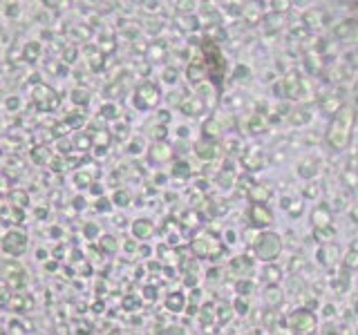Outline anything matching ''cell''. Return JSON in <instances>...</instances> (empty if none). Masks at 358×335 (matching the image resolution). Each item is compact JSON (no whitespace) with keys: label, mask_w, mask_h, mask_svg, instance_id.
I'll use <instances>...</instances> for the list:
<instances>
[{"label":"cell","mask_w":358,"mask_h":335,"mask_svg":"<svg viewBox=\"0 0 358 335\" xmlns=\"http://www.w3.org/2000/svg\"><path fill=\"white\" fill-rule=\"evenodd\" d=\"M289 324H291V328H293V331H298V333H311L313 328H316V317H313L311 311L298 309L295 313H291Z\"/></svg>","instance_id":"cell-1"},{"label":"cell","mask_w":358,"mask_h":335,"mask_svg":"<svg viewBox=\"0 0 358 335\" xmlns=\"http://www.w3.org/2000/svg\"><path fill=\"white\" fill-rule=\"evenodd\" d=\"M255 253L260 259H273L280 253V239L276 234H264L260 237V242L255 244Z\"/></svg>","instance_id":"cell-2"},{"label":"cell","mask_w":358,"mask_h":335,"mask_svg":"<svg viewBox=\"0 0 358 335\" xmlns=\"http://www.w3.org/2000/svg\"><path fill=\"white\" fill-rule=\"evenodd\" d=\"M5 253H9V255H20L22 250H25V246H27V239L22 237V234L18 232V237H5Z\"/></svg>","instance_id":"cell-3"},{"label":"cell","mask_w":358,"mask_h":335,"mask_svg":"<svg viewBox=\"0 0 358 335\" xmlns=\"http://www.w3.org/2000/svg\"><path fill=\"white\" fill-rule=\"evenodd\" d=\"M184 304H186V299H184L182 293H170V295H168V299H166L168 311H172V313L184 311Z\"/></svg>","instance_id":"cell-4"},{"label":"cell","mask_w":358,"mask_h":335,"mask_svg":"<svg viewBox=\"0 0 358 335\" xmlns=\"http://www.w3.org/2000/svg\"><path fill=\"white\" fill-rule=\"evenodd\" d=\"M264 302L268 306H278L280 302H282V290H280L278 286H266L264 290Z\"/></svg>","instance_id":"cell-5"},{"label":"cell","mask_w":358,"mask_h":335,"mask_svg":"<svg viewBox=\"0 0 358 335\" xmlns=\"http://www.w3.org/2000/svg\"><path fill=\"white\" fill-rule=\"evenodd\" d=\"M280 277H282L280 268H276V266H266V268H264V282L268 284V286H278Z\"/></svg>","instance_id":"cell-6"},{"label":"cell","mask_w":358,"mask_h":335,"mask_svg":"<svg viewBox=\"0 0 358 335\" xmlns=\"http://www.w3.org/2000/svg\"><path fill=\"white\" fill-rule=\"evenodd\" d=\"M345 264L349 268H358V253H349L345 257Z\"/></svg>","instance_id":"cell-7"},{"label":"cell","mask_w":358,"mask_h":335,"mask_svg":"<svg viewBox=\"0 0 358 335\" xmlns=\"http://www.w3.org/2000/svg\"><path fill=\"white\" fill-rule=\"evenodd\" d=\"M148 232H150L148 223H137V234H139V237H148Z\"/></svg>","instance_id":"cell-8"}]
</instances>
